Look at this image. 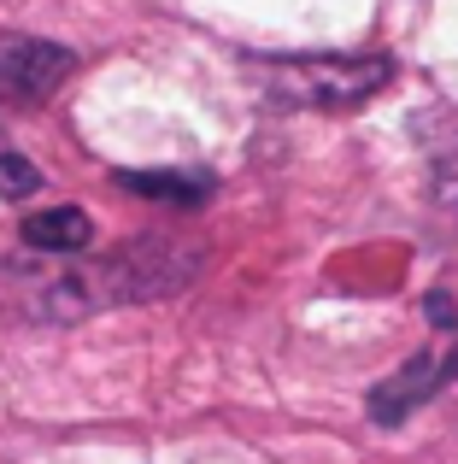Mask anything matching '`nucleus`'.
<instances>
[{"label": "nucleus", "mask_w": 458, "mask_h": 464, "mask_svg": "<svg viewBox=\"0 0 458 464\" xmlns=\"http://www.w3.org/2000/svg\"><path fill=\"white\" fill-rule=\"evenodd\" d=\"M394 65L382 53H306V59H271L264 89L276 106H365L377 89H388Z\"/></svg>", "instance_id": "nucleus-1"}, {"label": "nucleus", "mask_w": 458, "mask_h": 464, "mask_svg": "<svg viewBox=\"0 0 458 464\" xmlns=\"http://www.w3.org/2000/svg\"><path fill=\"white\" fill-rule=\"evenodd\" d=\"M453 376H458V347H453V341H435L429 353H417L412 364H400L394 376H382V382L370 388V418H377V423L412 418V411L429 406Z\"/></svg>", "instance_id": "nucleus-2"}, {"label": "nucleus", "mask_w": 458, "mask_h": 464, "mask_svg": "<svg viewBox=\"0 0 458 464\" xmlns=\"http://www.w3.org/2000/svg\"><path fill=\"white\" fill-rule=\"evenodd\" d=\"M71 65H77V59H71L65 47L12 35V42H0V94H6V101H24V106L47 101V94L71 77Z\"/></svg>", "instance_id": "nucleus-3"}, {"label": "nucleus", "mask_w": 458, "mask_h": 464, "mask_svg": "<svg viewBox=\"0 0 458 464\" xmlns=\"http://www.w3.org/2000/svg\"><path fill=\"white\" fill-rule=\"evenodd\" d=\"M24 241L35 253H47V259H77L94 241V218L77 212V206H47V212L24 218Z\"/></svg>", "instance_id": "nucleus-4"}, {"label": "nucleus", "mask_w": 458, "mask_h": 464, "mask_svg": "<svg viewBox=\"0 0 458 464\" xmlns=\"http://www.w3.org/2000/svg\"><path fill=\"white\" fill-rule=\"evenodd\" d=\"M124 188H136V194H148V200H177V206H200L212 194V177H183V170H124Z\"/></svg>", "instance_id": "nucleus-5"}, {"label": "nucleus", "mask_w": 458, "mask_h": 464, "mask_svg": "<svg viewBox=\"0 0 458 464\" xmlns=\"http://www.w3.org/2000/svg\"><path fill=\"white\" fill-rule=\"evenodd\" d=\"M35 188H42V170H35L30 159L0 148V200H24V194H35Z\"/></svg>", "instance_id": "nucleus-6"}]
</instances>
